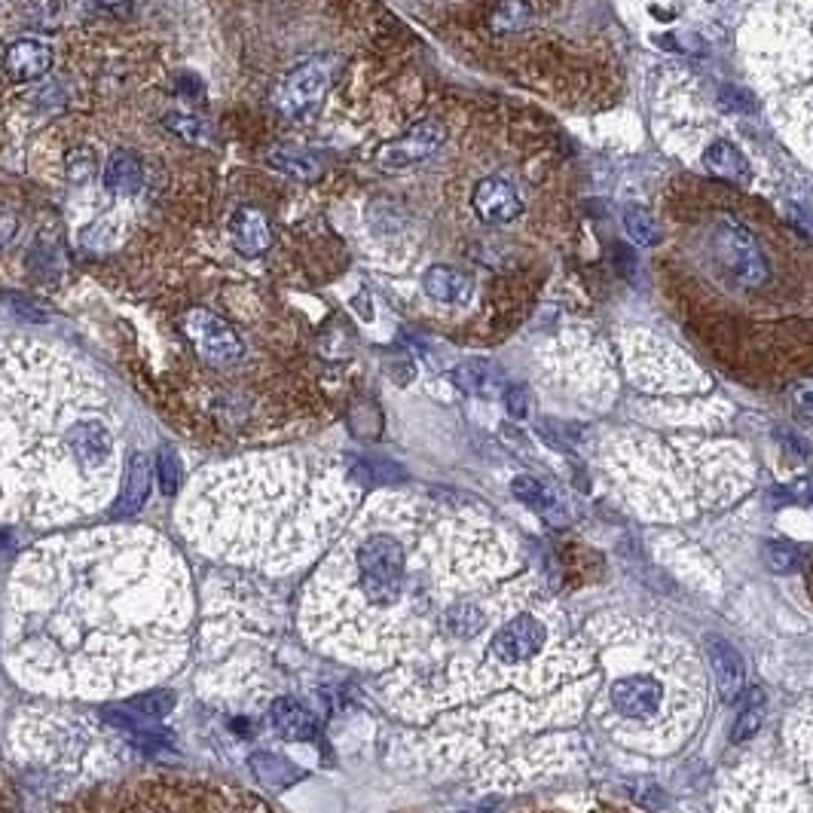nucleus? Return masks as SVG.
<instances>
[{"label":"nucleus","mask_w":813,"mask_h":813,"mask_svg":"<svg viewBox=\"0 0 813 813\" xmlns=\"http://www.w3.org/2000/svg\"><path fill=\"white\" fill-rule=\"evenodd\" d=\"M190 634L187 562L150 530L49 538L10 578L3 658L31 692L80 700L138 692L184 661Z\"/></svg>","instance_id":"f257e3e1"},{"label":"nucleus","mask_w":813,"mask_h":813,"mask_svg":"<svg viewBox=\"0 0 813 813\" xmlns=\"http://www.w3.org/2000/svg\"><path fill=\"white\" fill-rule=\"evenodd\" d=\"M492 545L489 530L438 504L376 499L312 576L303 636L327 658L376 670L395 707L434 664L446 606L492 576Z\"/></svg>","instance_id":"f03ea898"},{"label":"nucleus","mask_w":813,"mask_h":813,"mask_svg":"<svg viewBox=\"0 0 813 813\" xmlns=\"http://www.w3.org/2000/svg\"><path fill=\"white\" fill-rule=\"evenodd\" d=\"M123 465L107 385L65 349L0 340V523L56 526L114 499Z\"/></svg>","instance_id":"7ed1b4c3"},{"label":"nucleus","mask_w":813,"mask_h":813,"mask_svg":"<svg viewBox=\"0 0 813 813\" xmlns=\"http://www.w3.org/2000/svg\"><path fill=\"white\" fill-rule=\"evenodd\" d=\"M340 458L267 453L202 472L181 499L178 530L211 560L291 572L322 554L358 499Z\"/></svg>","instance_id":"20e7f679"},{"label":"nucleus","mask_w":813,"mask_h":813,"mask_svg":"<svg viewBox=\"0 0 813 813\" xmlns=\"http://www.w3.org/2000/svg\"><path fill=\"white\" fill-rule=\"evenodd\" d=\"M697 697L700 676L695 658L661 661L649 654V664L630 661L608 673L600 716H606V722L627 734L630 743L673 740L682 737L688 724L695 728L688 716L695 719Z\"/></svg>","instance_id":"39448f33"},{"label":"nucleus","mask_w":813,"mask_h":813,"mask_svg":"<svg viewBox=\"0 0 813 813\" xmlns=\"http://www.w3.org/2000/svg\"><path fill=\"white\" fill-rule=\"evenodd\" d=\"M550 646V624L533 612L504 618L487 642L489 664L499 670V680L511 666H533Z\"/></svg>","instance_id":"423d86ee"},{"label":"nucleus","mask_w":813,"mask_h":813,"mask_svg":"<svg viewBox=\"0 0 813 813\" xmlns=\"http://www.w3.org/2000/svg\"><path fill=\"white\" fill-rule=\"evenodd\" d=\"M712 254H716L719 269L737 288H758V284H765V279H768V260H765V254L758 248V242L743 227H737V223L716 227Z\"/></svg>","instance_id":"0eeeda50"},{"label":"nucleus","mask_w":813,"mask_h":813,"mask_svg":"<svg viewBox=\"0 0 813 813\" xmlns=\"http://www.w3.org/2000/svg\"><path fill=\"white\" fill-rule=\"evenodd\" d=\"M337 74V59L334 56H315L306 59L303 65H297L291 74L284 77L276 104H279V114L288 119H306L322 104L325 92L330 90Z\"/></svg>","instance_id":"6e6552de"},{"label":"nucleus","mask_w":813,"mask_h":813,"mask_svg":"<svg viewBox=\"0 0 813 813\" xmlns=\"http://www.w3.org/2000/svg\"><path fill=\"white\" fill-rule=\"evenodd\" d=\"M184 334L190 337L196 352L208 364H218V368H230L245 356V346L239 340V334L227 325L223 318H218L214 312L208 310H190L181 318Z\"/></svg>","instance_id":"1a4fd4ad"},{"label":"nucleus","mask_w":813,"mask_h":813,"mask_svg":"<svg viewBox=\"0 0 813 813\" xmlns=\"http://www.w3.org/2000/svg\"><path fill=\"white\" fill-rule=\"evenodd\" d=\"M444 126L438 119H426V123L414 126L407 135H400L398 141L385 144L376 153V163L388 169V172H398V169H407V165L422 163V160H429L431 153H438V148L444 144Z\"/></svg>","instance_id":"9d476101"},{"label":"nucleus","mask_w":813,"mask_h":813,"mask_svg":"<svg viewBox=\"0 0 813 813\" xmlns=\"http://www.w3.org/2000/svg\"><path fill=\"white\" fill-rule=\"evenodd\" d=\"M474 211L484 223H502L518 221L523 202H520V193L514 190V184H508L502 178H484L474 187Z\"/></svg>","instance_id":"9b49d317"},{"label":"nucleus","mask_w":813,"mask_h":813,"mask_svg":"<svg viewBox=\"0 0 813 813\" xmlns=\"http://www.w3.org/2000/svg\"><path fill=\"white\" fill-rule=\"evenodd\" d=\"M707 654H710L712 673H716V685L724 704L737 700L743 695V680H746V666L740 651L722 639V636H707Z\"/></svg>","instance_id":"f8f14e48"},{"label":"nucleus","mask_w":813,"mask_h":813,"mask_svg":"<svg viewBox=\"0 0 813 813\" xmlns=\"http://www.w3.org/2000/svg\"><path fill=\"white\" fill-rule=\"evenodd\" d=\"M230 236H233V245L242 257H260L272 245V227L260 208L242 206L230 218Z\"/></svg>","instance_id":"ddd939ff"},{"label":"nucleus","mask_w":813,"mask_h":813,"mask_svg":"<svg viewBox=\"0 0 813 813\" xmlns=\"http://www.w3.org/2000/svg\"><path fill=\"white\" fill-rule=\"evenodd\" d=\"M153 462L144 453H135L129 458V465H126V472H123V489H119L117 504H114V514L117 518H132L138 514L144 502H148V492H150V480H153Z\"/></svg>","instance_id":"4468645a"},{"label":"nucleus","mask_w":813,"mask_h":813,"mask_svg":"<svg viewBox=\"0 0 813 813\" xmlns=\"http://www.w3.org/2000/svg\"><path fill=\"white\" fill-rule=\"evenodd\" d=\"M3 65H7V71H10L13 80L31 83V80H40L49 71L53 49L40 44V40H34V37H22V40L10 44L7 56H3Z\"/></svg>","instance_id":"2eb2a0df"},{"label":"nucleus","mask_w":813,"mask_h":813,"mask_svg":"<svg viewBox=\"0 0 813 813\" xmlns=\"http://www.w3.org/2000/svg\"><path fill=\"white\" fill-rule=\"evenodd\" d=\"M269 719H272L281 737L297 740V743H306V740L318 734L315 716L294 697H276L272 707H269Z\"/></svg>","instance_id":"dca6fc26"},{"label":"nucleus","mask_w":813,"mask_h":813,"mask_svg":"<svg viewBox=\"0 0 813 813\" xmlns=\"http://www.w3.org/2000/svg\"><path fill=\"white\" fill-rule=\"evenodd\" d=\"M511 492L518 496L520 502H526L533 511H538L542 518L550 520V523H557L562 526L566 520H569V511H566V504H562L560 492L554 487H547L542 480H535V477H514L511 480Z\"/></svg>","instance_id":"f3484780"},{"label":"nucleus","mask_w":813,"mask_h":813,"mask_svg":"<svg viewBox=\"0 0 813 813\" xmlns=\"http://www.w3.org/2000/svg\"><path fill=\"white\" fill-rule=\"evenodd\" d=\"M453 380L462 392L477 395V398H496L504 388V373L496 364H489L484 358H472L465 364H458Z\"/></svg>","instance_id":"a211bd4d"},{"label":"nucleus","mask_w":813,"mask_h":813,"mask_svg":"<svg viewBox=\"0 0 813 813\" xmlns=\"http://www.w3.org/2000/svg\"><path fill=\"white\" fill-rule=\"evenodd\" d=\"M422 288H426V294L434 297V300H441V303H468L472 300L474 291V281L468 272H462L456 267H431L426 272V279H422Z\"/></svg>","instance_id":"6ab92c4d"},{"label":"nucleus","mask_w":813,"mask_h":813,"mask_svg":"<svg viewBox=\"0 0 813 813\" xmlns=\"http://www.w3.org/2000/svg\"><path fill=\"white\" fill-rule=\"evenodd\" d=\"M144 181V165L132 150H119L104 169V187L111 193H135Z\"/></svg>","instance_id":"aec40b11"},{"label":"nucleus","mask_w":813,"mask_h":813,"mask_svg":"<svg viewBox=\"0 0 813 813\" xmlns=\"http://www.w3.org/2000/svg\"><path fill=\"white\" fill-rule=\"evenodd\" d=\"M704 165L710 169L716 178L724 181H746L750 178V163L734 144L728 141H716L704 150Z\"/></svg>","instance_id":"412c9836"},{"label":"nucleus","mask_w":813,"mask_h":813,"mask_svg":"<svg viewBox=\"0 0 813 813\" xmlns=\"http://www.w3.org/2000/svg\"><path fill=\"white\" fill-rule=\"evenodd\" d=\"M765 724V692L762 688H750L743 695V704H740V716L734 722V731H731V740L734 743H746L753 740Z\"/></svg>","instance_id":"4be33fe9"},{"label":"nucleus","mask_w":813,"mask_h":813,"mask_svg":"<svg viewBox=\"0 0 813 813\" xmlns=\"http://www.w3.org/2000/svg\"><path fill=\"white\" fill-rule=\"evenodd\" d=\"M267 160L276 165L279 172H284V175H294V178H300V181H312L315 175H318V160H315L312 153H303V150L276 148V150H269Z\"/></svg>","instance_id":"5701e85b"},{"label":"nucleus","mask_w":813,"mask_h":813,"mask_svg":"<svg viewBox=\"0 0 813 813\" xmlns=\"http://www.w3.org/2000/svg\"><path fill=\"white\" fill-rule=\"evenodd\" d=\"M252 768H254V774H257V780H260V783L272 786V789H281V786L294 783L297 777H300V774H294V768H291L288 762H281V758L267 755V753L252 755Z\"/></svg>","instance_id":"b1692460"},{"label":"nucleus","mask_w":813,"mask_h":813,"mask_svg":"<svg viewBox=\"0 0 813 813\" xmlns=\"http://www.w3.org/2000/svg\"><path fill=\"white\" fill-rule=\"evenodd\" d=\"M533 25V7L526 0H502L492 13V28L502 31H523Z\"/></svg>","instance_id":"393cba45"},{"label":"nucleus","mask_w":813,"mask_h":813,"mask_svg":"<svg viewBox=\"0 0 813 813\" xmlns=\"http://www.w3.org/2000/svg\"><path fill=\"white\" fill-rule=\"evenodd\" d=\"M165 129H172L187 144H202V148L211 144V129L206 126V119L193 117V114H181V111L169 114L165 117Z\"/></svg>","instance_id":"a878e982"},{"label":"nucleus","mask_w":813,"mask_h":813,"mask_svg":"<svg viewBox=\"0 0 813 813\" xmlns=\"http://www.w3.org/2000/svg\"><path fill=\"white\" fill-rule=\"evenodd\" d=\"M156 480H160L163 496H178L181 487H184V468H181V458L172 446H163L156 456Z\"/></svg>","instance_id":"bb28decb"},{"label":"nucleus","mask_w":813,"mask_h":813,"mask_svg":"<svg viewBox=\"0 0 813 813\" xmlns=\"http://www.w3.org/2000/svg\"><path fill=\"white\" fill-rule=\"evenodd\" d=\"M624 227H627L630 239L639 242V245H658V239H661V230H658L654 218L639 206L624 208Z\"/></svg>","instance_id":"cd10ccee"},{"label":"nucleus","mask_w":813,"mask_h":813,"mask_svg":"<svg viewBox=\"0 0 813 813\" xmlns=\"http://www.w3.org/2000/svg\"><path fill=\"white\" fill-rule=\"evenodd\" d=\"M126 707H129L138 719H163V716H169L172 707H175V697L169 695V692H148V695H135Z\"/></svg>","instance_id":"c85d7f7f"},{"label":"nucleus","mask_w":813,"mask_h":813,"mask_svg":"<svg viewBox=\"0 0 813 813\" xmlns=\"http://www.w3.org/2000/svg\"><path fill=\"white\" fill-rule=\"evenodd\" d=\"M765 557H768L774 572H795L801 566L799 545H792L786 538H770L768 545H765Z\"/></svg>","instance_id":"c756f323"},{"label":"nucleus","mask_w":813,"mask_h":813,"mask_svg":"<svg viewBox=\"0 0 813 813\" xmlns=\"http://www.w3.org/2000/svg\"><path fill=\"white\" fill-rule=\"evenodd\" d=\"M504 407H508V414L514 416V419H526V416L533 414V395H530V388L511 385L504 392Z\"/></svg>","instance_id":"7c9ffc66"},{"label":"nucleus","mask_w":813,"mask_h":813,"mask_svg":"<svg viewBox=\"0 0 813 813\" xmlns=\"http://www.w3.org/2000/svg\"><path fill=\"white\" fill-rule=\"evenodd\" d=\"M719 102H722L724 111H731V114H753V111H758L755 95H750L746 90H734V86H728Z\"/></svg>","instance_id":"2f4dec72"},{"label":"nucleus","mask_w":813,"mask_h":813,"mask_svg":"<svg viewBox=\"0 0 813 813\" xmlns=\"http://www.w3.org/2000/svg\"><path fill=\"white\" fill-rule=\"evenodd\" d=\"M86 10L95 15L126 19V15L132 13V0H86Z\"/></svg>","instance_id":"473e14b6"},{"label":"nucleus","mask_w":813,"mask_h":813,"mask_svg":"<svg viewBox=\"0 0 813 813\" xmlns=\"http://www.w3.org/2000/svg\"><path fill=\"white\" fill-rule=\"evenodd\" d=\"M792 407L799 410V416L813 422V383L792 385Z\"/></svg>","instance_id":"72a5a7b5"},{"label":"nucleus","mask_w":813,"mask_h":813,"mask_svg":"<svg viewBox=\"0 0 813 813\" xmlns=\"http://www.w3.org/2000/svg\"><path fill=\"white\" fill-rule=\"evenodd\" d=\"M10 306L19 312V318H28V322H46V312L40 306H34L31 300H22V297H10Z\"/></svg>","instance_id":"f704fd0d"},{"label":"nucleus","mask_w":813,"mask_h":813,"mask_svg":"<svg viewBox=\"0 0 813 813\" xmlns=\"http://www.w3.org/2000/svg\"><path fill=\"white\" fill-rule=\"evenodd\" d=\"M15 233V221L10 218V214H0V245L3 242H10V236Z\"/></svg>","instance_id":"c9c22d12"}]
</instances>
